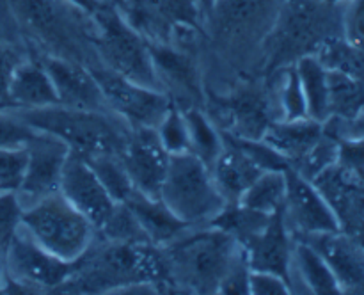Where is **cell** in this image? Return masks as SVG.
I'll return each instance as SVG.
<instances>
[{
	"label": "cell",
	"instance_id": "obj_40",
	"mask_svg": "<svg viewBox=\"0 0 364 295\" xmlns=\"http://www.w3.org/2000/svg\"><path fill=\"white\" fill-rule=\"evenodd\" d=\"M16 64L18 63H13L9 53L0 46V103H9L7 102V89H9L11 75H13Z\"/></svg>",
	"mask_w": 364,
	"mask_h": 295
},
{
	"label": "cell",
	"instance_id": "obj_29",
	"mask_svg": "<svg viewBox=\"0 0 364 295\" xmlns=\"http://www.w3.org/2000/svg\"><path fill=\"white\" fill-rule=\"evenodd\" d=\"M315 55L329 71L364 78V52L347 41L343 34H334L322 41Z\"/></svg>",
	"mask_w": 364,
	"mask_h": 295
},
{
	"label": "cell",
	"instance_id": "obj_33",
	"mask_svg": "<svg viewBox=\"0 0 364 295\" xmlns=\"http://www.w3.org/2000/svg\"><path fill=\"white\" fill-rule=\"evenodd\" d=\"M156 135H159L160 144L164 146L169 155L191 151V137H188V127L185 114L180 107L174 103L166 116L156 124Z\"/></svg>",
	"mask_w": 364,
	"mask_h": 295
},
{
	"label": "cell",
	"instance_id": "obj_25",
	"mask_svg": "<svg viewBox=\"0 0 364 295\" xmlns=\"http://www.w3.org/2000/svg\"><path fill=\"white\" fill-rule=\"evenodd\" d=\"M329 117L354 121L364 114V78L327 70Z\"/></svg>",
	"mask_w": 364,
	"mask_h": 295
},
{
	"label": "cell",
	"instance_id": "obj_5",
	"mask_svg": "<svg viewBox=\"0 0 364 295\" xmlns=\"http://www.w3.org/2000/svg\"><path fill=\"white\" fill-rule=\"evenodd\" d=\"M21 226L38 244L68 262H77L98 233L95 224L59 191L25 206Z\"/></svg>",
	"mask_w": 364,
	"mask_h": 295
},
{
	"label": "cell",
	"instance_id": "obj_9",
	"mask_svg": "<svg viewBox=\"0 0 364 295\" xmlns=\"http://www.w3.org/2000/svg\"><path fill=\"white\" fill-rule=\"evenodd\" d=\"M89 70L95 75L105 96L110 112L127 121L132 128H156L167 110L174 105L171 96L162 89L148 87V85L128 80L102 64Z\"/></svg>",
	"mask_w": 364,
	"mask_h": 295
},
{
	"label": "cell",
	"instance_id": "obj_1",
	"mask_svg": "<svg viewBox=\"0 0 364 295\" xmlns=\"http://www.w3.org/2000/svg\"><path fill=\"white\" fill-rule=\"evenodd\" d=\"M159 288H166V265L159 247L107 240L96 233L59 294H155Z\"/></svg>",
	"mask_w": 364,
	"mask_h": 295
},
{
	"label": "cell",
	"instance_id": "obj_18",
	"mask_svg": "<svg viewBox=\"0 0 364 295\" xmlns=\"http://www.w3.org/2000/svg\"><path fill=\"white\" fill-rule=\"evenodd\" d=\"M210 171L224 199L228 203H237L265 169H262L244 149L224 141V148L212 162Z\"/></svg>",
	"mask_w": 364,
	"mask_h": 295
},
{
	"label": "cell",
	"instance_id": "obj_39",
	"mask_svg": "<svg viewBox=\"0 0 364 295\" xmlns=\"http://www.w3.org/2000/svg\"><path fill=\"white\" fill-rule=\"evenodd\" d=\"M249 291L251 295H290L291 288L288 281L277 274L251 270Z\"/></svg>",
	"mask_w": 364,
	"mask_h": 295
},
{
	"label": "cell",
	"instance_id": "obj_23",
	"mask_svg": "<svg viewBox=\"0 0 364 295\" xmlns=\"http://www.w3.org/2000/svg\"><path fill=\"white\" fill-rule=\"evenodd\" d=\"M149 50H151L156 77L164 91L167 92V87H171V91H180L183 92V96L196 98L199 95L198 77L188 57L167 43L149 41Z\"/></svg>",
	"mask_w": 364,
	"mask_h": 295
},
{
	"label": "cell",
	"instance_id": "obj_27",
	"mask_svg": "<svg viewBox=\"0 0 364 295\" xmlns=\"http://www.w3.org/2000/svg\"><path fill=\"white\" fill-rule=\"evenodd\" d=\"M287 198V169H267L252 181L240 198L242 205L263 213L279 212Z\"/></svg>",
	"mask_w": 364,
	"mask_h": 295
},
{
	"label": "cell",
	"instance_id": "obj_41",
	"mask_svg": "<svg viewBox=\"0 0 364 295\" xmlns=\"http://www.w3.org/2000/svg\"><path fill=\"white\" fill-rule=\"evenodd\" d=\"M66 4H70L71 7H77L80 13L87 14V16H92L96 13L100 6H103L102 0H64Z\"/></svg>",
	"mask_w": 364,
	"mask_h": 295
},
{
	"label": "cell",
	"instance_id": "obj_10",
	"mask_svg": "<svg viewBox=\"0 0 364 295\" xmlns=\"http://www.w3.org/2000/svg\"><path fill=\"white\" fill-rule=\"evenodd\" d=\"M117 9L148 41L167 45L180 32H198L203 20L196 0H121Z\"/></svg>",
	"mask_w": 364,
	"mask_h": 295
},
{
	"label": "cell",
	"instance_id": "obj_8",
	"mask_svg": "<svg viewBox=\"0 0 364 295\" xmlns=\"http://www.w3.org/2000/svg\"><path fill=\"white\" fill-rule=\"evenodd\" d=\"M333 7L336 6L323 0H281L276 20L267 34V45L272 48L274 59L295 55L297 60L306 53H313L311 46H315L316 52L322 41L331 38L323 31Z\"/></svg>",
	"mask_w": 364,
	"mask_h": 295
},
{
	"label": "cell",
	"instance_id": "obj_34",
	"mask_svg": "<svg viewBox=\"0 0 364 295\" xmlns=\"http://www.w3.org/2000/svg\"><path fill=\"white\" fill-rule=\"evenodd\" d=\"M27 167V148H0V188L18 191Z\"/></svg>",
	"mask_w": 364,
	"mask_h": 295
},
{
	"label": "cell",
	"instance_id": "obj_42",
	"mask_svg": "<svg viewBox=\"0 0 364 295\" xmlns=\"http://www.w3.org/2000/svg\"><path fill=\"white\" fill-rule=\"evenodd\" d=\"M7 283V270H6V247L0 245V294H4V288Z\"/></svg>",
	"mask_w": 364,
	"mask_h": 295
},
{
	"label": "cell",
	"instance_id": "obj_36",
	"mask_svg": "<svg viewBox=\"0 0 364 295\" xmlns=\"http://www.w3.org/2000/svg\"><path fill=\"white\" fill-rule=\"evenodd\" d=\"M34 132L18 116L14 107H0V148L25 146Z\"/></svg>",
	"mask_w": 364,
	"mask_h": 295
},
{
	"label": "cell",
	"instance_id": "obj_11",
	"mask_svg": "<svg viewBox=\"0 0 364 295\" xmlns=\"http://www.w3.org/2000/svg\"><path fill=\"white\" fill-rule=\"evenodd\" d=\"M283 217L284 224L295 238L340 230L336 213L331 208L326 195L311 180L299 174L291 167L287 169Z\"/></svg>",
	"mask_w": 364,
	"mask_h": 295
},
{
	"label": "cell",
	"instance_id": "obj_38",
	"mask_svg": "<svg viewBox=\"0 0 364 295\" xmlns=\"http://www.w3.org/2000/svg\"><path fill=\"white\" fill-rule=\"evenodd\" d=\"M341 7V34L364 52V0H347Z\"/></svg>",
	"mask_w": 364,
	"mask_h": 295
},
{
	"label": "cell",
	"instance_id": "obj_31",
	"mask_svg": "<svg viewBox=\"0 0 364 295\" xmlns=\"http://www.w3.org/2000/svg\"><path fill=\"white\" fill-rule=\"evenodd\" d=\"M277 107H279V119L294 121L309 117L306 96L294 63L287 64L281 71L279 85H277Z\"/></svg>",
	"mask_w": 364,
	"mask_h": 295
},
{
	"label": "cell",
	"instance_id": "obj_30",
	"mask_svg": "<svg viewBox=\"0 0 364 295\" xmlns=\"http://www.w3.org/2000/svg\"><path fill=\"white\" fill-rule=\"evenodd\" d=\"M89 166L100 178L103 187L107 188L112 199L116 203H124L132 194L135 192L134 183H132L130 176H128L127 169H124L123 162H121L119 155L114 153H100V155L85 156Z\"/></svg>",
	"mask_w": 364,
	"mask_h": 295
},
{
	"label": "cell",
	"instance_id": "obj_20",
	"mask_svg": "<svg viewBox=\"0 0 364 295\" xmlns=\"http://www.w3.org/2000/svg\"><path fill=\"white\" fill-rule=\"evenodd\" d=\"M290 288L291 294L294 291L316 295L343 294L326 259L301 238H295L294 254H291Z\"/></svg>",
	"mask_w": 364,
	"mask_h": 295
},
{
	"label": "cell",
	"instance_id": "obj_12",
	"mask_svg": "<svg viewBox=\"0 0 364 295\" xmlns=\"http://www.w3.org/2000/svg\"><path fill=\"white\" fill-rule=\"evenodd\" d=\"M25 148H27V167H25L23 181L16 191L23 208L59 191L64 163L71 151L70 146L59 137L38 130L28 139Z\"/></svg>",
	"mask_w": 364,
	"mask_h": 295
},
{
	"label": "cell",
	"instance_id": "obj_4",
	"mask_svg": "<svg viewBox=\"0 0 364 295\" xmlns=\"http://www.w3.org/2000/svg\"><path fill=\"white\" fill-rule=\"evenodd\" d=\"M159 198L191 227L208 226L228 203L213 181L208 163L191 151L169 156Z\"/></svg>",
	"mask_w": 364,
	"mask_h": 295
},
{
	"label": "cell",
	"instance_id": "obj_6",
	"mask_svg": "<svg viewBox=\"0 0 364 295\" xmlns=\"http://www.w3.org/2000/svg\"><path fill=\"white\" fill-rule=\"evenodd\" d=\"M91 18L96 31V50L103 60L102 66L137 84L162 89L149 41L124 20L117 6L103 4Z\"/></svg>",
	"mask_w": 364,
	"mask_h": 295
},
{
	"label": "cell",
	"instance_id": "obj_44",
	"mask_svg": "<svg viewBox=\"0 0 364 295\" xmlns=\"http://www.w3.org/2000/svg\"><path fill=\"white\" fill-rule=\"evenodd\" d=\"M0 191H2V188H0Z\"/></svg>",
	"mask_w": 364,
	"mask_h": 295
},
{
	"label": "cell",
	"instance_id": "obj_43",
	"mask_svg": "<svg viewBox=\"0 0 364 295\" xmlns=\"http://www.w3.org/2000/svg\"><path fill=\"white\" fill-rule=\"evenodd\" d=\"M196 2H198L199 11H201L203 18H206V14H208L210 11H212V7L215 6V4L219 2V0H196Z\"/></svg>",
	"mask_w": 364,
	"mask_h": 295
},
{
	"label": "cell",
	"instance_id": "obj_14",
	"mask_svg": "<svg viewBox=\"0 0 364 295\" xmlns=\"http://www.w3.org/2000/svg\"><path fill=\"white\" fill-rule=\"evenodd\" d=\"M59 192L95 224L96 230L105 222L116 206V201L103 187L85 156L75 151H70L64 163Z\"/></svg>",
	"mask_w": 364,
	"mask_h": 295
},
{
	"label": "cell",
	"instance_id": "obj_17",
	"mask_svg": "<svg viewBox=\"0 0 364 295\" xmlns=\"http://www.w3.org/2000/svg\"><path fill=\"white\" fill-rule=\"evenodd\" d=\"M251 270L259 272H272L284 277L290 284L291 254H294L295 237L284 224L283 208L272 213L269 224L258 235L240 244Z\"/></svg>",
	"mask_w": 364,
	"mask_h": 295
},
{
	"label": "cell",
	"instance_id": "obj_24",
	"mask_svg": "<svg viewBox=\"0 0 364 295\" xmlns=\"http://www.w3.org/2000/svg\"><path fill=\"white\" fill-rule=\"evenodd\" d=\"M302 91L308 105V116L311 119L326 123L329 119V82L327 68L320 63L315 53H306L295 60Z\"/></svg>",
	"mask_w": 364,
	"mask_h": 295
},
{
	"label": "cell",
	"instance_id": "obj_15",
	"mask_svg": "<svg viewBox=\"0 0 364 295\" xmlns=\"http://www.w3.org/2000/svg\"><path fill=\"white\" fill-rule=\"evenodd\" d=\"M329 265L343 294L364 291V245L343 230L301 237Z\"/></svg>",
	"mask_w": 364,
	"mask_h": 295
},
{
	"label": "cell",
	"instance_id": "obj_21",
	"mask_svg": "<svg viewBox=\"0 0 364 295\" xmlns=\"http://www.w3.org/2000/svg\"><path fill=\"white\" fill-rule=\"evenodd\" d=\"M124 205L134 212L135 219L141 224L149 244L162 249L180 238L187 230H191L187 222L178 219L160 198H149L135 191Z\"/></svg>",
	"mask_w": 364,
	"mask_h": 295
},
{
	"label": "cell",
	"instance_id": "obj_37",
	"mask_svg": "<svg viewBox=\"0 0 364 295\" xmlns=\"http://www.w3.org/2000/svg\"><path fill=\"white\" fill-rule=\"evenodd\" d=\"M23 205L16 191H0V245L7 247L13 235L21 226Z\"/></svg>",
	"mask_w": 364,
	"mask_h": 295
},
{
	"label": "cell",
	"instance_id": "obj_16",
	"mask_svg": "<svg viewBox=\"0 0 364 295\" xmlns=\"http://www.w3.org/2000/svg\"><path fill=\"white\" fill-rule=\"evenodd\" d=\"M41 63L55 85L59 105L68 109L110 112L105 96L89 68L63 57H46Z\"/></svg>",
	"mask_w": 364,
	"mask_h": 295
},
{
	"label": "cell",
	"instance_id": "obj_19",
	"mask_svg": "<svg viewBox=\"0 0 364 295\" xmlns=\"http://www.w3.org/2000/svg\"><path fill=\"white\" fill-rule=\"evenodd\" d=\"M7 102L14 109H41L59 105L55 85L41 60H23L11 75Z\"/></svg>",
	"mask_w": 364,
	"mask_h": 295
},
{
	"label": "cell",
	"instance_id": "obj_22",
	"mask_svg": "<svg viewBox=\"0 0 364 295\" xmlns=\"http://www.w3.org/2000/svg\"><path fill=\"white\" fill-rule=\"evenodd\" d=\"M323 135H326L323 123L311 119V117H302V119L294 121L277 119L267 127V130L262 135V141L267 142L272 149H276L291 167Z\"/></svg>",
	"mask_w": 364,
	"mask_h": 295
},
{
	"label": "cell",
	"instance_id": "obj_13",
	"mask_svg": "<svg viewBox=\"0 0 364 295\" xmlns=\"http://www.w3.org/2000/svg\"><path fill=\"white\" fill-rule=\"evenodd\" d=\"M119 156L135 191L159 198L171 155L160 144L155 128H132Z\"/></svg>",
	"mask_w": 364,
	"mask_h": 295
},
{
	"label": "cell",
	"instance_id": "obj_7",
	"mask_svg": "<svg viewBox=\"0 0 364 295\" xmlns=\"http://www.w3.org/2000/svg\"><path fill=\"white\" fill-rule=\"evenodd\" d=\"M75 265L77 262H68L43 247L20 226L6 247L7 283L4 294L13 288H18L20 294L59 291L73 276Z\"/></svg>",
	"mask_w": 364,
	"mask_h": 295
},
{
	"label": "cell",
	"instance_id": "obj_32",
	"mask_svg": "<svg viewBox=\"0 0 364 295\" xmlns=\"http://www.w3.org/2000/svg\"><path fill=\"white\" fill-rule=\"evenodd\" d=\"M98 235L107 240L130 242V244H149L134 212L124 203H116L105 222L98 227Z\"/></svg>",
	"mask_w": 364,
	"mask_h": 295
},
{
	"label": "cell",
	"instance_id": "obj_3",
	"mask_svg": "<svg viewBox=\"0 0 364 295\" xmlns=\"http://www.w3.org/2000/svg\"><path fill=\"white\" fill-rule=\"evenodd\" d=\"M31 128L46 132L82 156L114 153L121 155L132 127L114 112L68 109L63 105L41 109H14Z\"/></svg>",
	"mask_w": 364,
	"mask_h": 295
},
{
	"label": "cell",
	"instance_id": "obj_26",
	"mask_svg": "<svg viewBox=\"0 0 364 295\" xmlns=\"http://www.w3.org/2000/svg\"><path fill=\"white\" fill-rule=\"evenodd\" d=\"M270 217L272 215L249 208L242 203H226V206L210 220L208 226L224 231L238 244H245L269 224Z\"/></svg>",
	"mask_w": 364,
	"mask_h": 295
},
{
	"label": "cell",
	"instance_id": "obj_2",
	"mask_svg": "<svg viewBox=\"0 0 364 295\" xmlns=\"http://www.w3.org/2000/svg\"><path fill=\"white\" fill-rule=\"evenodd\" d=\"M238 242L212 226L191 227L160 249L166 288L178 294H217Z\"/></svg>",
	"mask_w": 364,
	"mask_h": 295
},
{
	"label": "cell",
	"instance_id": "obj_35",
	"mask_svg": "<svg viewBox=\"0 0 364 295\" xmlns=\"http://www.w3.org/2000/svg\"><path fill=\"white\" fill-rule=\"evenodd\" d=\"M249 277H251V267H249L244 247L238 245L233 259H231L226 272H224L217 294L251 295V291H249Z\"/></svg>",
	"mask_w": 364,
	"mask_h": 295
},
{
	"label": "cell",
	"instance_id": "obj_28",
	"mask_svg": "<svg viewBox=\"0 0 364 295\" xmlns=\"http://www.w3.org/2000/svg\"><path fill=\"white\" fill-rule=\"evenodd\" d=\"M185 114L191 137V153L198 155L205 163L212 166L213 160L224 148L223 132L215 128L208 116L199 107H187L181 109Z\"/></svg>",
	"mask_w": 364,
	"mask_h": 295
}]
</instances>
